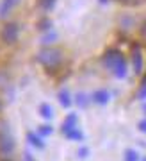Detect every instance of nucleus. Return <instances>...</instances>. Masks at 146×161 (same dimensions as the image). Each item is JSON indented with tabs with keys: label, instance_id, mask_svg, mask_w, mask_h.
I'll return each instance as SVG.
<instances>
[{
	"label": "nucleus",
	"instance_id": "nucleus-1",
	"mask_svg": "<svg viewBox=\"0 0 146 161\" xmlns=\"http://www.w3.org/2000/svg\"><path fill=\"white\" fill-rule=\"evenodd\" d=\"M103 66L116 77H125L127 74V63L125 56L119 50H109L103 56Z\"/></svg>",
	"mask_w": 146,
	"mask_h": 161
},
{
	"label": "nucleus",
	"instance_id": "nucleus-2",
	"mask_svg": "<svg viewBox=\"0 0 146 161\" xmlns=\"http://www.w3.org/2000/svg\"><path fill=\"white\" fill-rule=\"evenodd\" d=\"M38 63L46 70H55L62 63V52L55 47H45L38 52Z\"/></svg>",
	"mask_w": 146,
	"mask_h": 161
},
{
	"label": "nucleus",
	"instance_id": "nucleus-3",
	"mask_svg": "<svg viewBox=\"0 0 146 161\" xmlns=\"http://www.w3.org/2000/svg\"><path fill=\"white\" fill-rule=\"evenodd\" d=\"M14 150V138L9 134L7 124L4 120L0 122V156H9Z\"/></svg>",
	"mask_w": 146,
	"mask_h": 161
},
{
	"label": "nucleus",
	"instance_id": "nucleus-4",
	"mask_svg": "<svg viewBox=\"0 0 146 161\" xmlns=\"http://www.w3.org/2000/svg\"><path fill=\"white\" fill-rule=\"evenodd\" d=\"M18 38H20V25L14 22L4 23V27L0 31V40L4 41L6 45H13V43L18 41Z\"/></svg>",
	"mask_w": 146,
	"mask_h": 161
},
{
	"label": "nucleus",
	"instance_id": "nucleus-5",
	"mask_svg": "<svg viewBox=\"0 0 146 161\" xmlns=\"http://www.w3.org/2000/svg\"><path fill=\"white\" fill-rule=\"evenodd\" d=\"M22 0H0V18H7Z\"/></svg>",
	"mask_w": 146,
	"mask_h": 161
},
{
	"label": "nucleus",
	"instance_id": "nucleus-6",
	"mask_svg": "<svg viewBox=\"0 0 146 161\" xmlns=\"http://www.w3.org/2000/svg\"><path fill=\"white\" fill-rule=\"evenodd\" d=\"M109 98H111V95L105 90H98V92L93 93V102H96V104H107Z\"/></svg>",
	"mask_w": 146,
	"mask_h": 161
},
{
	"label": "nucleus",
	"instance_id": "nucleus-7",
	"mask_svg": "<svg viewBox=\"0 0 146 161\" xmlns=\"http://www.w3.org/2000/svg\"><path fill=\"white\" fill-rule=\"evenodd\" d=\"M27 138H29V142H30V145L38 147V149H43V147H45L43 140H41V134H39V136H36L34 132H29V134H27Z\"/></svg>",
	"mask_w": 146,
	"mask_h": 161
},
{
	"label": "nucleus",
	"instance_id": "nucleus-8",
	"mask_svg": "<svg viewBox=\"0 0 146 161\" xmlns=\"http://www.w3.org/2000/svg\"><path fill=\"white\" fill-rule=\"evenodd\" d=\"M39 113L43 118H52V115H54V111H52V108L48 106V104H41L39 106Z\"/></svg>",
	"mask_w": 146,
	"mask_h": 161
},
{
	"label": "nucleus",
	"instance_id": "nucleus-9",
	"mask_svg": "<svg viewBox=\"0 0 146 161\" xmlns=\"http://www.w3.org/2000/svg\"><path fill=\"white\" fill-rule=\"evenodd\" d=\"M59 100H61V104L64 106V108H68V106L71 104V100H70V93H68V92H61V93H59Z\"/></svg>",
	"mask_w": 146,
	"mask_h": 161
},
{
	"label": "nucleus",
	"instance_id": "nucleus-10",
	"mask_svg": "<svg viewBox=\"0 0 146 161\" xmlns=\"http://www.w3.org/2000/svg\"><path fill=\"white\" fill-rule=\"evenodd\" d=\"M125 161H139V156H137L135 150L128 149L127 152H125Z\"/></svg>",
	"mask_w": 146,
	"mask_h": 161
},
{
	"label": "nucleus",
	"instance_id": "nucleus-11",
	"mask_svg": "<svg viewBox=\"0 0 146 161\" xmlns=\"http://www.w3.org/2000/svg\"><path fill=\"white\" fill-rule=\"evenodd\" d=\"M54 4H55V0H39V6L43 7L45 11L52 9V7H54Z\"/></svg>",
	"mask_w": 146,
	"mask_h": 161
},
{
	"label": "nucleus",
	"instance_id": "nucleus-12",
	"mask_svg": "<svg viewBox=\"0 0 146 161\" xmlns=\"http://www.w3.org/2000/svg\"><path fill=\"white\" fill-rule=\"evenodd\" d=\"M38 132H39L41 136H48V134H52V127L50 125H41Z\"/></svg>",
	"mask_w": 146,
	"mask_h": 161
},
{
	"label": "nucleus",
	"instance_id": "nucleus-13",
	"mask_svg": "<svg viewBox=\"0 0 146 161\" xmlns=\"http://www.w3.org/2000/svg\"><path fill=\"white\" fill-rule=\"evenodd\" d=\"M139 129H141L143 132H146V120H144V122H141V124H139Z\"/></svg>",
	"mask_w": 146,
	"mask_h": 161
},
{
	"label": "nucleus",
	"instance_id": "nucleus-14",
	"mask_svg": "<svg viewBox=\"0 0 146 161\" xmlns=\"http://www.w3.org/2000/svg\"><path fill=\"white\" fill-rule=\"evenodd\" d=\"M119 2H123V4H130L132 0H119Z\"/></svg>",
	"mask_w": 146,
	"mask_h": 161
},
{
	"label": "nucleus",
	"instance_id": "nucleus-15",
	"mask_svg": "<svg viewBox=\"0 0 146 161\" xmlns=\"http://www.w3.org/2000/svg\"><path fill=\"white\" fill-rule=\"evenodd\" d=\"M0 161H11V159H0Z\"/></svg>",
	"mask_w": 146,
	"mask_h": 161
},
{
	"label": "nucleus",
	"instance_id": "nucleus-16",
	"mask_svg": "<svg viewBox=\"0 0 146 161\" xmlns=\"http://www.w3.org/2000/svg\"><path fill=\"white\" fill-rule=\"evenodd\" d=\"M0 109H2V100H0Z\"/></svg>",
	"mask_w": 146,
	"mask_h": 161
},
{
	"label": "nucleus",
	"instance_id": "nucleus-17",
	"mask_svg": "<svg viewBox=\"0 0 146 161\" xmlns=\"http://www.w3.org/2000/svg\"><path fill=\"white\" fill-rule=\"evenodd\" d=\"M144 27H146V22H144Z\"/></svg>",
	"mask_w": 146,
	"mask_h": 161
}]
</instances>
